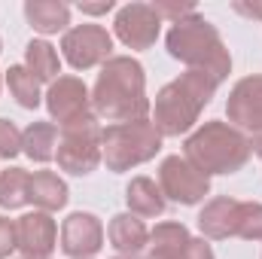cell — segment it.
I'll list each match as a JSON object with an SVG mask.
<instances>
[{"label":"cell","mask_w":262,"mask_h":259,"mask_svg":"<svg viewBox=\"0 0 262 259\" xmlns=\"http://www.w3.org/2000/svg\"><path fill=\"white\" fill-rule=\"evenodd\" d=\"M18 241L21 247L31 253V256H43L52 250V241H55V226L49 217L43 213H31V217H21L18 223Z\"/></svg>","instance_id":"13"},{"label":"cell","mask_w":262,"mask_h":259,"mask_svg":"<svg viewBox=\"0 0 262 259\" xmlns=\"http://www.w3.org/2000/svg\"><path fill=\"white\" fill-rule=\"evenodd\" d=\"M229 116L247 128L262 131V76L256 79H244L229 101Z\"/></svg>","instance_id":"10"},{"label":"cell","mask_w":262,"mask_h":259,"mask_svg":"<svg viewBox=\"0 0 262 259\" xmlns=\"http://www.w3.org/2000/svg\"><path fill=\"white\" fill-rule=\"evenodd\" d=\"M235 226H238V204L229 198H216L201 213V229L213 238H226L229 232H235Z\"/></svg>","instance_id":"14"},{"label":"cell","mask_w":262,"mask_h":259,"mask_svg":"<svg viewBox=\"0 0 262 259\" xmlns=\"http://www.w3.org/2000/svg\"><path fill=\"white\" fill-rule=\"evenodd\" d=\"M28 198H34V201H37L40 207H46V210H55V207H61L67 201V189L58 177H52L49 171H40V174L31 180V186H28Z\"/></svg>","instance_id":"15"},{"label":"cell","mask_w":262,"mask_h":259,"mask_svg":"<svg viewBox=\"0 0 262 259\" xmlns=\"http://www.w3.org/2000/svg\"><path fill=\"white\" fill-rule=\"evenodd\" d=\"M49 110L52 116H58L61 122H73L79 116H85V85L79 79H58L49 92Z\"/></svg>","instance_id":"11"},{"label":"cell","mask_w":262,"mask_h":259,"mask_svg":"<svg viewBox=\"0 0 262 259\" xmlns=\"http://www.w3.org/2000/svg\"><path fill=\"white\" fill-rule=\"evenodd\" d=\"M238 9L247 12V15H253V18H262V6H244V3H238Z\"/></svg>","instance_id":"26"},{"label":"cell","mask_w":262,"mask_h":259,"mask_svg":"<svg viewBox=\"0 0 262 259\" xmlns=\"http://www.w3.org/2000/svg\"><path fill=\"white\" fill-rule=\"evenodd\" d=\"M110 238L119 250H137L143 241H146V232L140 226V220L134 217H116L113 226H110Z\"/></svg>","instance_id":"16"},{"label":"cell","mask_w":262,"mask_h":259,"mask_svg":"<svg viewBox=\"0 0 262 259\" xmlns=\"http://www.w3.org/2000/svg\"><path fill=\"white\" fill-rule=\"evenodd\" d=\"M213 85H216V79L210 73H201V70H192L180 82L168 85L156 104V122L162 125V131L180 134L189 128L198 116V107L207 104V98L213 95Z\"/></svg>","instance_id":"2"},{"label":"cell","mask_w":262,"mask_h":259,"mask_svg":"<svg viewBox=\"0 0 262 259\" xmlns=\"http://www.w3.org/2000/svg\"><path fill=\"white\" fill-rule=\"evenodd\" d=\"M104 143H107V165L113 171H122L128 165L149 159L159 149V134L149 122H128L107 131Z\"/></svg>","instance_id":"5"},{"label":"cell","mask_w":262,"mask_h":259,"mask_svg":"<svg viewBox=\"0 0 262 259\" xmlns=\"http://www.w3.org/2000/svg\"><path fill=\"white\" fill-rule=\"evenodd\" d=\"M168 49H171V55H177L189 64L204 67L213 79L229 73V55H226L216 31L201 18L177 21V28L168 37Z\"/></svg>","instance_id":"3"},{"label":"cell","mask_w":262,"mask_h":259,"mask_svg":"<svg viewBox=\"0 0 262 259\" xmlns=\"http://www.w3.org/2000/svg\"><path fill=\"white\" fill-rule=\"evenodd\" d=\"M52 143H55V128L52 125H43L40 122V125H31L28 134H25V149L37 162H46L52 156Z\"/></svg>","instance_id":"21"},{"label":"cell","mask_w":262,"mask_h":259,"mask_svg":"<svg viewBox=\"0 0 262 259\" xmlns=\"http://www.w3.org/2000/svg\"><path fill=\"white\" fill-rule=\"evenodd\" d=\"M95 104L107 119H137V116H143L146 113V98H143L140 64H134L131 58H113L98 79Z\"/></svg>","instance_id":"1"},{"label":"cell","mask_w":262,"mask_h":259,"mask_svg":"<svg viewBox=\"0 0 262 259\" xmlns=\"http://www.w3.org/2000/svg\"><path fill=\"white\" fill-rule=\"evenodd\" d=\"M186 153L192 156L201 171H213V174H226L244 165L247 159V143L238 131L226 128L220 122H210L198 131L195 137L186 143Z\"/></svg>","instance_id":"4"},{"label":"cell","mask_w":262,"mask_h":259,"mask_svg":"<svg viewBox=\"0 0 262 259\" xmlns=\"http://www.w3.org/2000/svg\"><path fill=\"white\" fill-rule=\"evenodd\" d=\"M116 31H119V37L128 43L131 49H146L156 40V34H159V15L149 6H140V3L128 6V9L119 12Z\"/></svg>","instance_id":"9"},{"label":"cell","mask_w":262,"mask_h":259,"mask_svg":"<svg viewBox=\"0 0 262 259\" xmlns=\"http://www.w3.org/2000/svg\"><path fill=\"white\" fill-rule=\"evenodd\" d=\"M244 238H262V207L259 204H238V226Z\"/></svg>","instance_id":"23"},{"label":"cell","mask_w":262,"mask_h":259,"mask_svg":"<svg viewBox=\"0 0 262 259\" xmlns=\"http://www.w3.org/2000/svg\"><path fill=\"white\" fill-rule=\"evenodd\" d=\"M162 186H165V192L171 195L174 201L192 204V201H198L201 195L207 192V177L198 168L180 162V159H168L162 165Z\"/></svg>","instance_id":"7"},{"label":"cell","mask_w":262,"mask_h":259,"mask_svg":"<svg viewBox=\"0 0 262 259\" xmlns=\"http://www.w3.org/2000/svg\"><path fill=\"white\" fill-rule=\"evenodd\" d=\"M119 259H134V256H119Z\"/></svg>","instance_id":"27"},{"label":"cell","mask_w":262,"mask_h":259,"mask_svg":"<svg viewBox=\"0 0 262 259\" xmlns=\"http://www.w3.org/2000/svg\"><path fill=\"white\" fill-rule=\"evenodd\" d=\"M58 162L73 174H89L98 165V128H95L89 113L67 122L64 140L58 149Z\"/></svg>","instance_id":"6"},{"label":"cell","mask_w":262,"mask_h":259,"mask_svg":"<svg viewBox=\"0 0 262 259\" xmlns=\"http://www.w3.org/2000/svg\"><path fill=\"white\" fill-rule=\"evenodd\" d=\"M28 64L37 79H52L58 73V55L52 52L49 43H31L28 46Z\"/></svg>","instance_id":"20"},{"label":"cell","mask_w":262,"mask_h":259,"mask_svg":"<svg viewBox=\"0 0 262 259\" xmlns=\"http://www.w3.org/2000/svg\"><path fill=\"white\" fill-rule=\"evenodd\" d=\"M18 153V131L6 119H0V156H15Z\"/></svg>","instance_id":"24"},{"label":"cell","mask_w":262,"mask_h":259,"mask_svg":"<svg viewBox=\"0 0 262 259\" xmlns=\"http://www.w3.org/2000/svg\"><path fill=\"white\" fill-rule=\"evenodd\" d=\"M64 52L73 67H92L110 52V37L95 25L76 28L64 37Z\"/></svg>","instance_id":"8"},{"label":"cell","mask_w":262,"mask_h":259,"mask_svg":"<svg viewBox=\"0 0 262 259\" xmlns=\"http://www.w3.org/2000/svg\"><path fill=\"white\" fill-rule=\"evenodd\" d=\"M128 204L137 210V213H146V217H152V213H162V195L156 189V183H149V180H134L128 186Z\"/></svg>","instance_id":"18"},{"label":"cell","mask_w":262,"mask_h":259,"mask_svg":"<svg viewBox=\"0 0 262 259\" xmlns=\"http://www.w3.org/2000/svg\"><path fill=\"white\" fill-rule=\"evenodd\" d=\"M9 89L12 95L18 98L21 107H37L40 104V92H37V76L21 70V67H12L9 70Z\"/></svg>","instance_id":"22"},{"label":"cell","mask_w":262,"mask_h":259,"mask_svg":"<svg viewBox=\"0 0 262 259\" xmlns=\"http://www.w3.org/2000/svg\"><path fill=\"white\" fill-rule=\"evenodd\" d=\"M64 250L79 256V253H95L101 247V226L92 213H73L64 223Z\"/></svg>","instance_id":"12"},{"label":"cell","mask_w":262,"mask_h":259,"mask_svg":"<svg viewBox=\"0 0 262 259\" xmlns=\"http://www.w3.org/2000/svg\"><path fill=\"white\" fill-rule=\"evenodd\" d=\"M12 247H15V226L9 220H0V256H9Z\"/></svg>","instance_id":"25"},{"label":"cell","mask_w":262,"mask_h":259,"mask_svg":"<svg viewBox=\"0 0 262 259\" xmlns=\"http://www.w3.org/2000/svg\"><path fill=\"white\" fill-rule=\"evenodd\" d=\"M28 186H31V180L25 177L21 168L6 171V174L0 177V204H3V207H18V204L28 198Z\"/></svg>","instance_id":"19"},{"label":"cell","mask_w":262,"mask_h":259,"mask_svg":"<svg viewBox=\"0 0 262 259\" xmlns=\"http://www.w3.org/2000/svg\"><path fill=\"white\" fill-rule=\"evenodd\" d=\"M28 18L34 21V28L52 34L67 25V6H61V3H28Z\"/></svg>","instance_id":"17"}]
</instances>
